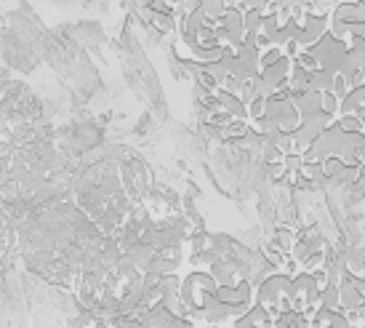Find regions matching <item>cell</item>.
I'll list each match as a JSON object with an SVG mask.
<instances>
[{
    "label": "cell",
    "instance_id": "6da1fadb",
    "mask_svg": "<svg viewBox=\"0 0 365 328\" xmlns=\"http://www.w3.org/2000/svg\"><path fill=\"white\" fill-rule=\"evenodd\" d=\"M150 190L153 176L147 163L133 155H110L75 179L72 200L104 237L120 240L128 219Z\"/></svg>",
    "mask_w": 365,
    "mask_h": 328
},
{
    "label": "cell",
    "instance_id": "7a4b0ae2",
    "mask_svg": "<svg viewBox=\"0 0 365 328\" xmlns=\"http://www.w3.org/2000/svg\"><path fill=\"white\" fill-rule=\"evenodd\" d=\"M179 302L192 326H232L219 299V283L208 270L190 267L179 277Z\"/></svg>",
    "mask_w": 365,
    "mask_h": 328
},
{
    "label": "cell",
    "instance_id": "3957f363",
    "mask_svg": "<svg viewBox=\"0 0 365 328\" xmlns=\"http://www.w3.org/2000/svg\"><path fill=\"white\" fill-rule=\"evenodd\" d=\"M336 254V246L323 235V230L317 225L302 227L296 230V240L291 248V257L285 262L283 272L296 275V272H314V270H325L328 259Z\"/></svg>",
    "mask_w": 365,
    "mask_h": 328
},
{
    "label": "cell",
    "instance_id": "277c9868",
    "mask_svg": "<svg viewBox=\"0 0 365 328\" xmlns=\"http://www.w3.org/2000/svg\"><path fill=\"white\" fill-rule=\"evenodd\" d=\"M299 123H302V113H299L291 91L285 88V91L267 96L264 115L256 123H251V131L262 139H277V136H294Z\"/></svg>",
    "mask_w": 365,
    "mask_h": 328
},
{
    "label": "cell",
    "instance_id": "5b68a950",
    "mask_svg": "<svg viewBox=\"0 0 365 328\" xmlns=\"http://www.w3.org/2000/svg\"><path fill=\"white\" fill-rule=\"evenodd\" d=\"M365 136L363 133H349L344 131L341 125L331 123L317 139H314L304 153H302V160L307 163H323L328 158H341L346 165H357V150L363 147Z\"/></svg>",
    "mask_w": 365,
    "mask_h": 328
},
{
    "label": "cell",
    "instance_id": "8992f818",
    "mask_svg": "<svg viewBox=\"0 0 365 328\" xmlns=\"http://www.w3.org/2000/svg\"><path fill=\"white\" fill-rule=\"evenodd\" d=\"M254 299L272 315L294 309V277L283 270H274L254 288Z\"/></svg>",
    "mask_w": 365,
    "mask_h": 328
},
{
    "label": "cell",
    "instance_id": "52a82bcc",
    "mask_svg": "<svg viewBox=\"0 0 365 328\" xmlns=\"http://www.w3.org/2000/svg\"><path fill=\"white\" fill-rule=\"evenodd\" d=\"M294 277V309L304 312L312 318V312L323 304V291L328 288V275L325 270L314 272H296Z\"/></svg>",
    "mask_w": 365,
    "mask_h": 328
},
{
    "label": "cell",
    "instance_id": "ba28073f",
    "mask_svg": "<svg viewBox=\"0 0 365 328\" xmlns=\"http://www.w3.org/2000/svg\"><path fill=\"white\" fill-rule=\"evenodd\" d=\"M336 118L328 113H312V115H302V123H299V128H296L294 133V142H296V150H299V155L304 153L307 147L320 136V133L328 128V125L334 123Z\"/></svg>",
    "mask_w": 365,
    "mask_h": 328
},
{
    "label": "cell",
    "instance_id": "9c48e42d",
    "mask_svg": "<svg viewBox=\"0 0 365 328\" xmlns=\"http://www.w3.org/2000/svg\"><path fill=\"white\" fill-rule=\"evenodd\" d=\"M309 328H357L349 323L341 309L334 307H317L309 318Z\"/></svg>",
    "mask_w": 365,
    "mask_h": 328
},
{
    "label": "cell",
    "instance_id": "30bf717a",
    "mask_svg": "<svg viewBox=\"0 0 365 328\" xmlns=\"http://www.w3.org/2000/svg\"><path fill=\"white\" fill-rule=\"evenodd\" d=\"M232 328H274V315L269 309H264L262 304H254L248 312H243L235 320Z\"/></svg>",
    "mask_w": 365,
    "mask_h": 328
},
{
    "label": "cell",
    "instance_id": "8fae6325",
    "mask_svg": "<svg viewBox=\"0 0 365 328\" xmlns=\"http://www.w3.org/2000/svg\"><path fill=\"white\" fill-rule=\"evenodd\" d=\"M16 232H14V225H11V216L6 214V208L0 205V265L11 257L14 251V240H16Z\"/></svg>",
    "mask_w": 365,
    "mask_h": 328
},
{
    "label": "cell",
    "instance_id": "7c38bea8",
    "mask_svg": "<svg viewBox=\"0 0 365 328\" xmlns=\"http://www.w3.org/2000/svg\"><path fill=\"white\" fill-rule=\"evenodd\" d=\"M274 328H309V315L299 312V309H288L274 315Z\"/></svg>",
    "mask_w": 365,
    "mask_h": 328
},
{
    "label": "cell",
    "instance_id": "4fadbf2b",
    "mask_svg": "<svg viewBox=\"0 0 365 328\" xmlns=\"http://www.w3.org/2000/svg\"><path fill=\"white\" fill-rule=\"evenodd\" d=\"M336 123L341 125L344 131H349V133H363L365 121H363V118H357V115H336Z\"/></svg>",
    "mask_w": 365,
    "mask_h": 328
},
{
    "label": "cell",
    "instance_id": "5bb4252c",
    "mask_svg": "<svg viewBox=\"0 0 365 328\" xmlns=\"http://www.w3.org/2000/svg\"><path fill=\"white\" fill-rule=\"evenodd\" d=\"M352 193H355L357 198H365V165H360V171H357V179H355V185L349 187Z\"/></svg>",
    "mask_w": 365,
    "mask_h": 328
},
{
    "label": "cell",
    "instance_id": "9a60e30c",
    "mask_svg": "<svg viewBox=\"0 0 365 328\" xmlns=\"http://www.w3.org/2000/svg\"><path fill=\"white\" fill-rule=\"evenodd\" d=\"M357 277H360V288H363V294H365V265H363V270L357 272ZM355 326H365V304L360 307V312L355 315Z\"/></svg>",
    "mask_w": 365,
    "mask_h": 328
},
{
    "label": "cell",
    "instance_id": "2e32d148",
    "mask_svg": "<svg viewBox=\"0 0 365 328\" xmlns=\"http://www.w3.org/2000/svg\"><path fill=\"white\" fill-rule=\"evenodd\" d=\"M195 328H232V326H195Z\"/></svg>",
    "mask_w": 365,
    "mask_h": 328
},
{
    "label": "cell",
    "instance_id": "e0dca14e",
    "mask_svg": "<svg viewBox=\"0 0 365 328\" xmlns=\"http://www.w3.org/2000/svg\"><path fill=\"white\" fill-rule=\"evenodd\" d=\"M320 3H334L336 6V3H341V0H320Z\"/></svg>",
    "mask_w": 365,
    "mask_h": 328
},
{
    "label": "cell",
    "instance_id": "ac0fdd59",
    "mask_svg": "<svg viewBox=\"0 0 365 328\" xmlns=\"http://www.w3.org/2000/svg\"><path fill=\"white\" fill-rule=\"evenodd\" d=\"M363 136H365V125H363Z\"/></svg>",
    "mask_w": 365,
    "mask_h": 328
},
{
    "label": "cell",
    "instance_id": "d6986e66",
    "mask_svg": "<svg viewBox=\"0 0 365 328\" xmlns=\"http://www.w3.org/2000/svg\"><path fill=\"white\" fill-rule=\"evenodd\" d=\"M357 328H365V326H357Z\"/></svg>",
    "mask_w": 365,
    "mask_h": 328
}]
</instances>
